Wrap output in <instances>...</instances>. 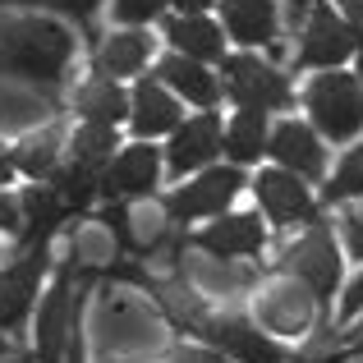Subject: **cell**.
<instances>
[{
	"label": "cell",
	"mask_w": 363,
	"mask_h": 363,
	"mask_svg": "<svg viewBox=\"0 0 363 363\" xmlns=\"http://www.w3.org/2000/svg\"><path fill=\"white\" fill-rule=\"evenodd\" d=\"M74 65V33L46 14H23L5 23L0 37V74H14L23 83L55 92L65 83V69Z\"/></svg>",
	"instance_id": "1"
},
{
	"label": "cell",
	"mask_w": 363,
	"mask_h": 363,
	"mask_svg": "<svg viewBox=\"0 0 363 363\" xmlns=\"http://www.w3.org/2000/svg\"><path fill=\"white\" fill-rule=\"evenodd\" d=\"M101 276V267H79L65 262L51 272V285L42 290V303H37V363H65V340H69L74 318L88 313V290Z\"/></svg>",
	"instance_id": "2"
},
{
	"label": "cell",
	"mask_w": 363,
	"mask_h": 363,
	"mask_svg": "<svg viewBox=\"0 0 363 363\" xmlns=\"http://www.w3.org/2000/svg\"><path fill=\"white\" fill-rule=\"evenodd\" d=\"M262 272H281V276L303 281V285H308V294L318 299V308L327 313V303L336 299L340 272H345V262H340V248H336V230H331L322 216H313V221L303 225L299 240L285 244L281 257H276V262H267Z\"/></svg>",
	"instance_id": "3"
},
{
	"label": "cell",
	"mask_w": 363,
	"mask_h": 363,
	"mask_svg": "<svg viewBox=\"0 0 363 363\" xmlns=\"http://www.w3.org/2000/svg\"><path fill=\"white\" fill-rule=\"evenodd\" d=\"M184 331L194 340H203V345L221 350V354L235 359V363H299L294 350H285L272 331L257 327V322L244 318V313H212L203 303V308L189 318Z\"/></svg>",
	"instance_id": "4"
},
{
	"label": "cell",
	"mask_w": 363,
	"mask_h": 363,
	"mask_svg": "<svg viewBox=\"0 0 363 363\" xmlns=\"http://www.w3.org/2000/svg\"><path fill=\"white\" fill-rule=\"evenodd\" d=\"M303 111H308V124L327 143H336V147L354 143L363 133V83H359V74L318 69V79L303 88Z\"/></svg>",
	"instance_id": "5"
},
{
	"label": "cell",
	"mask_w": 363,
	"mask_h": 363,
	"mask_svg": "<svg viewBox=\"0 0 363 363\" xmlns=\"http://www.w3.org/2000/svg\"><path fill=\"white\" fill-rule=\"evenodd\" d=\"M216 74H221V88L235 106H248V111H294V83L281 65L262 60L257 51H225L216 60Z\"/></svg>",
	"instance_id": "6"
},
{
	"label": "cell",
	"mask_w": 363,
	"mask_h": 363,
	"mask_svg": "<svg viewBox=\"0 0 363 363\" xmlns=\"http://www.w3.org/2000/svg\"><path fill=\"white\" fill-rule=\"evenodd\" d=\"M248 184L244 166H203L194 170V175L179 179V189H170V194H161V212H166V221L175 225H194V221H212V216L230 212L235 198H240V189Z\"/></svg>",
	"instance_id": "7"
},
{
	"label": "cell",
	"mask_w": 363,
	"mask_h": 363,
	"mask_svg": "<svg viewBox=\"0 0 363 363\" xmlns=\"http://www.w3.org/2000/svg\"><path fill=\"white\" fill-rule=\"evenodd\" d=\"M51 244L55 240H37L28 248H18L5 267H0V331L14 336L37 308V290H42V276L51 272Z\"/></svg>",
	"instance_id": "8"
},
{
	"label": "cell",
	"mask_w": 363,
	"mask_h": 363,
	"mask_svg": "<svg viewBox=\"0 0 363 363\" xmlns=\"http://www.w3.org/2000/svg\"><path fill=\"white\" fill-rule=\"evenodd\" d=\"M299 51H294V65L299 69H340L345 60H354L359 37L345 18L336 14V5L327 0H313V9L299 23Z\"/></svg>",
	"instance_id": "9"
},
{
	"label": "cell",
	"mask_w": 363,
	"mask_h": 363,
	"mask_svg": "<svg viewBox=\"0 0 363 363\" xmlns=\"http://www.w3.org/2000/svg\"><path fill=\"white\" fill-rule=\"evenodd\" d=\"M253 198H257V212L267 216V225H276V230L308 225L313 216H322V203H318V194H313V184L299 179L294 170H285V166L257 170Z\"/></svg>",
	"instance_id": "10"
},
{
	"label": "cell",
	"mask_w": 363,
	"mask_h": 363,
	"mask_svg": "<svg viewBox=\"0 0 363 363\" xmlns=\"http://www.w3.org/2000/svg\"><path fill=\"white\" fill-rule=\"evenodd\" d=\"M161 170H166V157H161V147L152 138L120 143L116 157H111V166L101 170V198H124V203L157 198Z\"/></svg>",
	"instance_id": "11"
},
{
	"label": "cell",
	"mask_w": 363,
	"mask_h": 363,
	"mask_svg": "<svg viewBox=\"0 0 363 363\" xmlns=\"http://www.w3.org/2000/svg\"><path fill=\"white\" fill-rule=\"evenodd\" d=\"M221 116L216 111H198V116H184L175 124V129L166 133V147H161V157H166V170L175 179L194 175V170L212 166L216 157H221Z\"/></svg>",
	"instance_id": "12"
},
{
	"label": "cell",
	"mask_w": 363,
	"mask_h": 363,
	"mask_svg": "<svg viewBox=\"0 0 363 363\" xmlns=\"http://www.w3.org/2000/svg\"><path fill=\"white\" fill-rule=\"evenodd\" d=\"M198 253L216 257V262H235V257H257L267 248V216L262 212H221L189 235Z\"/></svg>",
	"instance_id": "13"
},
{
	"label": "cell",
	"mask_w": 363,
	"mask_h": 363,
	"mask_svg": "<svg viewBox=\"0 0 363 363\" xmlns=\"http://www.w3.org/2000/svg\"><path fill=\"white\" fill-rule=\"evenodd\" d=\"M262 157L272 161V166L294 170V175L308 179V184L327 179V138H322L313 124H303V120H281V124H272Z\"/></svg>",
	"instance_id": "14"
},
{
	"label": "cell",
	"mask_w": 363,
	"mask_h": 363,
	"mask_svg": "<svg viewBox=\"0 0 363 363\" xmlns=\"http://www.w3.org/2000/svg\"><path fill=\"white\" fill-rule=\"evenodd\" d=\"M272 276L262 294H257V327H267L276 340L281 336H303L318 313V299L308 294V285L294 281V276H281V272H262Z\"/></svg>",
	"instance_id": "15"
},
{
	"label": "cell",
	"mask_w": 363,
	"mask_h": 363,
	"mask_svg": "<svg viewBox=\"0 0 363 363\" xmlns=\"http://www.w3.org/2000/svg\"><path fill=\"white\" fill-rule=\"evenodd\" d=\"M216 9L240 51H281V0H216Z\"/></svg>",
	"instance_id": "16"
},
{
	"label": "cell",
	"mask_w": 363,
	"mask_h": 363,
	"mask_svg": "<svg viewBox=\"0 0 363 363\" xmlns=\"http://www.w3.org/2000/svg\"><path fill=\"white\" fill-rule=\"evenodd\" d=\"M179 120H184V101H179L157 74H143V79L133 83V92H129V120H124L129 133L157 143V138H166Z\"/></svg>",
	"instance_id": "17"
},
{
	"label": "cell",
	"mask_w": 363,
	"mask_h": 363,
	"mask_svg": "<svg viewBox=\"0 0 363 363\" xmlns=\"http://www.w3.org/2000/svg\"><path fill=\"white\" fill-rule=\"evenodd\" d=\"M152 74H157V79L166 83V88L175 92L184 106L216 111V106L225 101V88H221V74H216V65H203V60H189V55L170 51V55H161V60L152 65Z\"/></svg>",
	"instance_id": "18"
},
{
	"label": "cell",
	"mask_w": 363,
	"mask_h": 363,
	"mask_svg": "<svg viewBox=\"0 0 363 363\" xmlns=\"http://www.w3.org/2000/svg\"><path fill=\"white\" fill-rule=\"evenodd\" d=\"M18 212H23V225H18L14 235V253L37 240H55V235L65 230V221H69V207L60 203V194H55L46 179H28L23 189H18Z\"/></svg>",
	"instance_id": "19"
},
{
	"label": "cell",
	"mask_w": 363,
	"mask_h": 363,
	"mask_svg": "<svg viewBox=\"0 0 363 363\" xmlns=\"http://www.w3.org/2000/svg\"><path fill=\"white\" fill-rule=\"evenodd\" d=\"M152 33L147 28H116L101 42H92V74L106 79H138L152 65Z\"/></svg>",
	"instance_id": "20"
},
{
	"label": "cell",
	"mask_w": 363,
	"mask_h": 363,
	"mask_svg": "<svg viewBox=\"0 0 363 363\" xmlns=\"http://www.w3.org/2000/svg\"><path fill=\"white\" fill-rule=\"evenodd\" d=\"M161 33H166V46L189 60H203V65H216L225 55V28L207 14H161L157 18Z\"/></svg>",
	"instance_id": "21"
},
{
	"label": "cell",
	"mask_w": 363,
	"mask_h": 363,
	"mask_svg": "<svg viewBox=\"0 0 363 363\" xmlns=\"http://www.w3.org/2000/svg\"><path fill=\"white\" fill-rule=\"evenodd\" d=\"M9 161L23 179H51V170L65 161V124H42L9 143Z\"/></svg>",
	"instance_id": "22"
},
{
	"label": "cell",
	"mask_w": 363,
	"mask_h": 363,
	"mask_svg": "<svg viewBox=\"0 0 363 363\" xmlns=\"http://www.w3.org/2000/svg\"><path fill=\"white\" fill-rule=\"evenodd\" d=\"M267 133H272V116L267 111H248V106H235L230 124L221 129V152L230 166H253V161H262L267 152Z\"/></svg>",
	"instance_id": "23"
},
{
	"label": "cell",
	"mask_w": 363,
	"mask_h": 363,
	"mask_svg": "<svg viewBox=\"0 0 363 363\" xmlns=\"http://www.w3.org/2000/svg\"><path fill=\"white\" fill-rule=\"evenodd\" d=\"M74 116L92 120V124H120L129 120V92L120 88V79H106V74H92L88 83H79L74 92Z\"/></svg>",
	"instance_id": "24"
},
{
	"label": "cell",
	"mask_w": 363,
	"mask_h": 363,
	"mask_svg": "<svg viewBox=\"0 0 363 363\" xmlns=\"http://www.w3.org/2000/svg\"><path fill=\"white\" fill-rule=\"evenodd\" d=\"M116 147H120V129H116V124L79 120L69 133H65V161H74V166L92 170V175H101V170L111 166Z\"/></svg>",
	"instance_id": "25"
},
{
	"label": "cell",
	"mask_w": 363,
	"mask_h": 363,
	"mask_svg": "<svg viewBox=\"0 0 363 363\" xmlns=\"http://www.w3.org/2000/svg\"><path fill=\"white\" fill-rule=\"evenodd\" d=\"M46 184L60 194V203L69 207V216H92V212H97V203H101V175L74 166V161H60V166L51 170Z\"/></svg>",
	"instance_id": "26"
},
{
	"label": "cell",
	"mask_w": 363,
	"mask_h": 363,
	"mask_svg": "<svg viewBox=\"0 0 363 363\" xmlns=\"http://www.w3.org/2000/svg\"><path fill=\"white\" fill-rule=\"evenodd\" d=\"M354 198H363V133L354 138V147L340 157L336 175H327V184H322V212L327 207H340V203H354Z\"/></svg>",
	"instance_id": "27"
},
{
	"label": "cell",
	"mask_w": 363,
	"mask_h": 363,
	"mask_svg": "<svg viewBox=\"0 0 363 363\" xmlns=\"http://www.w3.org/2000/svg\"><path fill=\"white\" fill-rule=\"evenodd\" d=\"M0 5H18V9H28V14H65L69 23H79V33L88 37V42H97L92 23H97V9L106 5V0H0Z\"/></svg>",
	"instance_id": "28"
},
{
	"label": "cell",
	"mask_w": 363,
	"mask_h": 363,
	"mask_svg": "<svg viewBox=\"0 0 363 363\" xmlns=\"http://www.w3.org/2000/svg\"><path fill=\"white\" fill-rule=\"evenodd\" d=\"M166 14V0H111L116 28H152Z\"/></svg>",
	"instance_id": "29"
},
{
	"label": "cell",
	"mask_w": 363,
	"mask_h": 363,
	"mask_svg": "<svg viewBox=\"0 0 363 363\" xmlns=\"http://www.w3.org/2000/svg\"><path fill=\"white\" fill-rule=\"evenodd\" d=\"M336 230H340V240H345V253L354 257V262H363V198L336 207Z\"/></svg>",
	"instance_id": "30"
},
{
	"label": "cell",
	"mask_w": 363,
	"mask_h": 363,
	"mask_svg": "<svg viewBox=\"0 0 363 363\" xmlns=\"http://www.w3.org/2000/svg\"><path fill=\"white\" fill-rule=\"evenodd\" d=\"M354 318H363V272L354 276V281L345 285V294H340V313H336V331L350 327Z\"/></svg>",
	"instance_id": "31"
},
{
	"label": "cell",
	"mask_w": 363,
	"mask_h": 363,
	"mask_svg": "<svg viewBox=\"0 0 363 363\" xmlns=\"http://www.w3.org/2000/svg\"><path fill=\"white\" fill-rule=\"evenodd\" d=\"M175 363H235V359H225L221 350L194 340V345H175Z\"/></svg>",
	"instance_id": "32"
},
{
	"label": "cell",
	"mask_w": 363,
	"mask_h": 363,
	"mask_svg": "<svg viewBox=\"0 0 363 363\" xmlns=\"http://www.w3.org/2000/svg\"><path fill=\"white\" fill-rule=\"evenodd\" d=\"M18 225H23V212H18V198L0 189V235H18Z\"/></svg>",
	"instance_id": "33"
},
{
	"label": "cell",
	"mask_w": 363,
	"mask_h": 363,
	"mask_svg": "<svg viewBox=\"0 0 363 363\" xmlns=\"http://www.w3.org/2000/svg\"><path fill=\"white\" fill-rule=\"evenodd\" d=\"M336 14L354 28V37L363 42V0H336Z\"/></svg>",
	"instance_id": "34"
},
{
	"label": "cell",
	"mask_w": 363,
	"mask_h": 363,
	"mask_svg": "<svg viewBox=\"0 0 363 363\" xmlns=\"http://www.w3.org/2000/svg\"><path fill=\"white\" fill-rule=\"evenodd\" d=\"M216 0H166V9L170 14H207Z\"/></svg>",
	"instance_id": "35"
},
{
	"label": "cell",
	"mask_w": 363,
	"mask_h": 363,
	"mask_svg": "<svg viewBox=\"0 0 363 363\" xmlns=\"http://www.w3.org/2000/svg\"><path fill=\"white\" fill-rule=\"evenodd\" d=\"M285 23H290L294 28V33H299V23H303V14H308V9H313V0H285Z\"/></svg>",
	"instance_id": "36"
},
{
	"label": "cell",
	"mask_w": 363,
	"mask_h": 363,
	"mask_svg": "<svg viewBox=\"0 0 363 363\" xmlns=\"http://www.w3.org/2000/svg\"><path fill=\"white\" fill-rule=\"evenodd\" d=\"M18 179V170H14V161H9V147L0 143V189H9Z\"/></svg>",
	"instance_id": "37"
},
{
	"label": "cell",
	"mask_w": 363,
	"mask_h": 363,
	"mask_svg": "<svg viewBox=\"0 0 363 363\" xmlns=\"http://www.w3.org/2000/svg\"><path fill=\"white\" fill-rule=\"evenodd\" d=\"M0 363H33V359H23V354H9V359H0Z\"/></svg>",
	"instance_id": "38"
},
{
	"label": "cell",
	"mask_w": 363,
	"mask_h": 363,
	"mask_svg": "<svg viewBox=\"0 0 363 363\" xmlns=\"http://www.w3.org/2000/svg\"><path fill=\"white\" fill-rule=\"evenodd\" d=\"M5 354H14V350H9V340H5V336H0V359H5Z\"/></svg>",
	"instance_id": "39"
},
{
	"label": "cell",
	"mask_w": 363,
	"mask_h": 363,
	"mask_svg": "<svg viewBox=\"0 0 363 363\" xmlns=\"http://www.w3.org/2000/svg\"><path fill=\"white\" fill-rule=\"evenodd\" d=\"M0 257H5V253H0Z\"/></svg>",
	"instance_id": "40"
}]
</instances>
